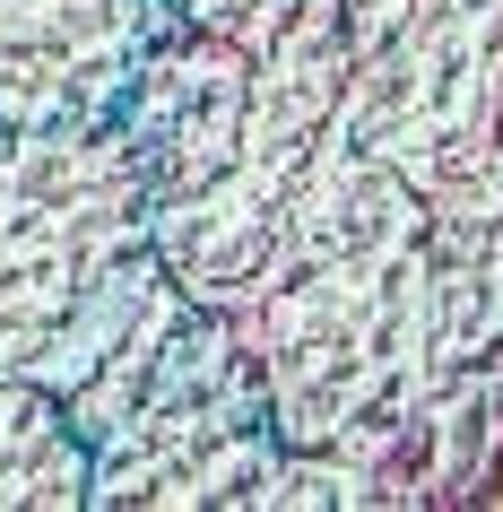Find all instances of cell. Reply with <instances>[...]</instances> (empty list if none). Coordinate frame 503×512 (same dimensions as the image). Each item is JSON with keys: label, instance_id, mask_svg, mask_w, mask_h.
<instances>
[{"label": "cell", "instance_id": "cell-3", "mask_svg": "<svg viewBox=\"0 0 503 512\" xmlns=\"http://www.w3.org/2000/svg\"><path fill=\"white\" fill-rule=\"evenodd\" d=\"M157 278L148 183L113 122L0 131V374L61 400Z\"/></svg>", "mask_w": 503, "mask_h": 512}, {"label": "cell", "instance_id": "cell-6", "mask_svg": "<svg viewBox=\"0 0 503 512\" xmlns=\"http://www.w3.org/2000/svg\"><path fill=\"white\" fill-rule=\"evenodd\" d=\"M87 443L70 434L53 391L0 374V512H79Z\"/></svg>", "mask_w": 503, "mask_h": 512}, {"label": "cell", "instance_id": "cell-5", "mask_svg": "<svg viewBox=\"0 0 503 512\" xmlns=\"http://www.w3.org/2000/svg\"><path fill=\"white\" fill-rule=\"evenodd\" d=\"M165 27V0H0V131L122 122Z\"/></svg>", "mask_w": 503, "mask_h": 512}, {"label": "cell", "instance_id": "cell-7", "mask_svg": "<svg viewBox=\"0 0 503 512\" xmlns=\"http://www.w3.org/2000/svg\"><path fill=\"white\" fill-rule=\"evenodd\" d=\"M183 27L200 35H226L243 53H269V44H287V35L321 27V18H339V0H165Z\"/></svg>", "mask_w": 503, "mask_h": 512}, {"label": "cell", "instance_id": "cell-1", "mask_svg": "<svg viewBox=\"0 0 503 512\" xmlns=\"http://www.w3.org/2000/svg\"><path fill=\"white\" fill-rule=\"evenodd\" d=\"M261 365L269 426L295 452H339L356 478L425 400V200L330 122L295 183L252 296L226 313ZM373 504V495H365Z\"/></svg>", "mask_w": 503, "mask_h": 512}, {"label": "cell", "instance_id": "cell-4", "mask_svg": "<svg viewBox=\"0 0 503 512\" xmlns=\"http://www.w3.org/2000/svg\"><path fill=\"white\" fill-rule=\"evenodd\" d=\"M87 443V504H200V512H252L278 469L261 365L243 330L209 304H191L165 330V348L139 365L105 408Z\"/></svg>", "mask_w": 503, "mask_h": 512}, {"label": "cell", "instance_id": "cell-2", "mask_svg": "<svg viewBox=\"0 0 503 512\" xmlns=\"http://www.w3.org/2000/svg\"><path fill=\"white\" fill-rule=\"evenodd\" d=\"M347 35L339 18L243 53L226 35L174 27L139 70L113 131L131 139L148 183V243L191 304L235 313L261 278L278 217H287L321 131L339 122Z\"/></svg>", "mask_w": 503, "mask_h": 512}]
</instances>
